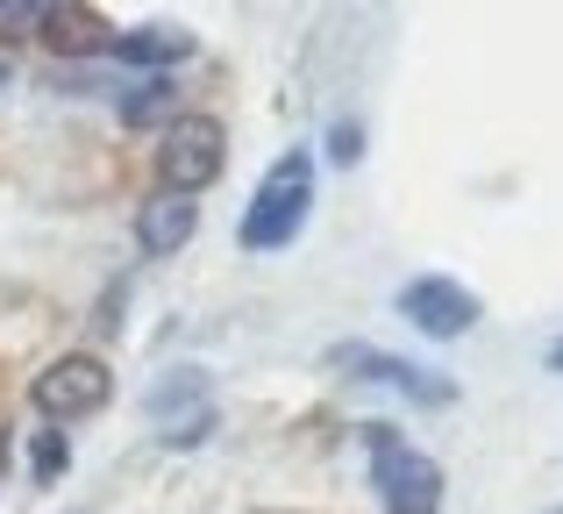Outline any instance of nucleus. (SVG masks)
I'll return each mask as SVG.
<instances>
[{
	"instance_id": "f257e3e1",
	"label": "nucleus",
	"mask_w": 563,
	"mask_h": 514,
	"mask_svg": "<svg viewBox=\"0 0 563 514\" xmlns=\"http://www.w3.org/2000/svg\"><path fill=\"white\" fill-rule=\"evenodd\" d=\"M307 208H314V157L286 151L264 172L257 200H250V215H243V251H286L307 229Z\"/></svg>"
},
{
	"instance_id": "f03ea898",
	"label": "nucleus",
	"mask_w": 563,
	"mask_h": 514,
	"mask_svg": "<svg viewBox=\"0 0 563 514\" xmlns=\"http://www.w3.org/2000/svg\"><path fill=\"white\" fill-rule=\"evenodd\" d=\"M364 444H372V486L385 493V514H442V464L435 458H421L393 422H372Z\"/></svg>"
},
{
	"instance_id": "7ed1b4c3",
	"label": "nucleus",
	"mask_w": 563,
	"mask_h": 514,
	"mask_svg": "<svg viewBox=\"0 0 563 514\" xmlns=\"http://www.w3.org/2000/svg\"><path fill=\"white\" fill-rule=\"evenodd\" d=\"M114 393V372L100 358H86V350H71V358H51L36 372V386H29V401H36V415L51 422V429H65V422H86L100 415Z\"/></svg>"
},
{
	"instance_id": "20e7f679",
	"label": "nucleus",
	"mask_w": 563,
	"mask_h": 514,
	"mask_svg": "<svg viewBox=\"0 0 563 514\" xmlns=\"http://www.w3.org/2000/svg\"><path fill=\"white\" fill-rule=\"evenodd\" d=\"M221 157H229V136H221L214 114H179V122L165 129V143H157V179H165V194H200V186L221 179Z\"/></svg>"
},
{
	"instance_id": "39448f33",
	"label": "nucleus",
	"mask_w": 563,
	"mask_h": 514,
	"mask_svg": "<svg viewBox=\"0 0 563 514\" xmlns=\"http://www.w3.org/2000/svg\"><path fill=\"white\" fill-rule=\"evenodd\" d=\"M329 364H335V372H350V379H372V386L407 393L413 407H450V401H456V379H442L435 364L385 358V350H372V343H335V350H329Z\"/></svg>"
},
{
	"instance_id": "423d86ee",
	"label": "nucleus",
	"mask_w": 563,
	"mask_h": 514,
	"mask_svg": "<svg viewBox=\"0 0 563 514\" xmlns=\"http://www.w3.org/2000/svg\"><path fill=\"white\" fill-rule=\"evenodd\" d=\"M399 315H407L421 336L450 343V336H464L471 321L485 315V307H478V293H471V286H456V278H442V272H428V278H407V286H399Z\"/></svg>"
},
{
	"instance_id": "0eeeda50",
	"label": "nucleus",
	"mask_w": 563,
	"mask_h": 514,
	"mask_svg": "<svg viewBox=\"0 0 563 514\" xmlns=\"http://www.w3.org/2000/svg\"><path fill=\"white\" fill-rule=\"evenodd\" d=\"M192 229H200V200H186V194H165V186H157L136 208V243L151 258H179L192 243Z\"/></svg>"
},
{
	"instance_id": "6e6552de",
	"label": "nucleus",
	"mask_w": 563,
	"mask_h": 514,
	"mask_svg": "<svg viewBox=\"0 0 563 514\" xmlns=\"http://www.w3.org/2000/svg\"><path fill=\"white\" fill-rule=\"evenodd\" d=\"M143 407H151V422H165V436H172V429H186L192 415H207V407H214V393H207V372L179 364V372H165L151 393H143Z\"/></svg>"
},
{
	"instance_id": "1a4fd4ad",
	"label": "nucleus",
	"mask_w": 563,
	"mask_h": 514,
	"mask_svg": "<svg viewBox=\"0 0 563 514\" xmlns=\"http://www.w3.org/2000/svg\"><path fill=\"white\" fill-rule=\"evenodd\" d=\"M114 57L165 79L179 57H192V36H186V29H172V22H151V29H129V36H114Z\"/></svg>"
},
{
	"instance_id": "9d476101",
	"label": "nucleus",
	"mask_w": 563,
	"mask_h": 514,
	"mask_svg": "<svg viewBox=\"0 0 563 514\" xmlns=\"http://www.w3.org/2000/svg\"><path fill=\"white\" fill-rule=\"evenodd\" d=\"M43 43L65 57H86V51H114L108 22H100L93 8H43Z\"/></svg>"
},
{
	"instance_id": "9b49d317",
	"label": "nucleus",
	"mask_w": 563,
	"mask_h": 514,
	"mask_svg": "<svg viewBox=\"0 0 563 514\" xmlns=\"http://www.w3.org/2000/svg\"><path fill=\"white\" fill-rule=\"evenodd\" d=\"M172 108H179V86H172V79H151V86H136V94L122 100V122L129 129H151V122H165ZM172 122H179V114H172Z\"/></svg>"
},
{
	"instance_id": "f8f14e48",
	"label": "nucleus",
	"mask_w": 563,
	"mask_h": 514,
	"mask_svg": "<svg viewBox=\"0 0 563 514\" xmlns=\"http://www.w3.org/2000/svg\"><path fill=\"white\" fill-rule=\"evenodd\" d=\"M29 464H36V479H43V486H57V479H65V464H71L65 429H36V444H29Z\"/></svg>"
},
{
	"instance_id": "ddd939ff",
	"label": "nucleus",
	"mask_w": 563,
	"mask_h": 514,
	"mask_svg": "<svg viewBox=\"0 0 563 514\" xmlns=\"http://www.w3.org/2000/svg\"><path fill=\"white\" fill-rule=\"evenodd\" d=\"M329 157H335V165H357V157H364V129L357 122H335L329 129Z\"/></svg>"
},
{
	"instance_id": "4468645a",
	"label": "nucleus",
	"mask_w": 563,
	"mask_h": 514,
	"mask_svg": "<svg viewBox=\"0 0 563 514\" xmlns=\"http://www.w3.org/2000/svg\"><path fill=\"white\" fill-rule=\"evenodd\" d=\"M550 372H563V336H556V343H550Z\"/></svg>"
},
{
	"instance_id": "2eb2a0df",
	"label": "nucleus",
	"mask_w": 563,
	"mask_h": 514,
	"mask_svg": "<svg viewBox=\"0 0 563 514\" xmlns=\"http://www.w3.org/2000/svg\"><path fill=\"white\" fill-rule=\"evenodd\" d=\"M0 86H8V57H0Z\"/></svg>"
},
{
	"instance_id": "dca6fc26",
	"label": "nucleus",
	"mask_w": 563,
	"mask_h": 514,
	"mask_svg": "<svg viewBox=\"0 0 563 514\" xmlns=\"http://www.w3.org/2000/svg\"><path fill=\"white\" fill-rule=\"evenodd\" d=\"M550 514H563V507H550Z\"/></svg>"
}]
</instances>
